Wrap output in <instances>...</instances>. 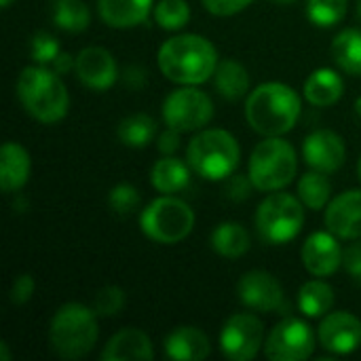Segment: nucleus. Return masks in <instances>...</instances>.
<instances>
[{"label":"nucleus","instance_id":"nucleus-1","mask_svg":"<svg viewBox=\"0 0 361 361\" xmlns=\"http://www.w3.org/2000/svg\"><path fill=\"white\" fill-rule=\"evenodd\" d=\"M159 70L178 85H201L218 68L216 47L199 34H180L165 40L157 55Z\"/></svg>","mask_w":361,"mask_h":361},{"label":"nucleus","instance_id":"nucleus-2","mask_svg":"<svg viewBox=\"0 0 361 361\" xmlns=\"http://www.w3.org/2000/svg\"><path fill=\"white\" fill-rule=\"evenodd\" d=\"M300 110V95L283 82L258 85L245 102V118L250 127L264 137H279L294 129Z\"/></svg>","mask_w":361,"mask_h":361},{"label":"nucleus","instance_id":"nucleus-3","mask_svg":"<svg viewBox=\"0 0 361 361\" xmlns=\"http://www.w3.org/2000/svg\"><path fill=\"white\" fill-rule=\"evenodd\" d=\"M17 97L25 112L40 123H57L68 114L70 95L59 74L44 66H27L17 78Z\"/></svg>","mask_w":361,"mask_h":361},{"label":"nucleus","instance_id":"nucleus-4","mask_svg":"<svg viewBox=\"0 0 361 361\" xmlns=\"http://www.w3.org/2000/svg\"><path fill=\"white\" fill-rule=\"evenodd\" d=\"M97 336V313L80 302L59 307L49 326V345L61 360L85 357L95 347Z\"/></svg>","mask_w":361,"mask_h":361},{"label":"nucleus","instance_id":"nucleus-5","mask_svg":"<svg viewBox=\"0 0 361 361\" xmlns=\"http://www.w3.org/2000/svg\"><path fill=\"white\" fill-rule=\"evenodd\" d=\"M239 157L241 150L237 140L224 129H203L186 148L188 167L209 182L231 178L239 165Z\"/></svg>","mask_w":361,"mask_h":361},{"label":"nucleus","instance_id":"nucleus-6","mask_svg":"<svg viewBox=\"0 0 361 361\" xmlns=\"http://www.w3.org/2000/svg\"><path fill=\"white\" fill-rule=\"evenodd\" d=\"M298 171V157L290 142L281 137H267L260 142L247 165V176L254 188L262 192H275L286 188Z\"/></svg>","mask_w":361,"mask_h":361},{"label":"nucleus","instance_id":"nucleus-7","mask_svg":"<svg viewBox=\"0 0 361 361\" xmlns=\"http://www.w3.org/2000/svg\"><path fill=\"white\" fill-rule=\"evenodd\" d=\"M140 226L148 239L161 245H173L186 239L195 228V212L182 199L165 195L154 199L140 218Z\"/></svg>","mask_w":361,"mask_h":361},{"label":"nucleus","instance_id":"nucleus-8","mask_svg":"<svg viewBox=\"0 0 361 361\" xmlns=\"http://www.w3.org/2000/svg\"><path fill=\"white\" fill-rule=\"evenodd\" d=\"M305 203L288 192L269 195L256 212V231L264 243L283 245L305 226Z\"/></svg>","mask_w":361,"mask_h":361},{"label":"nucleus","instance_id":"nucleus-9","mask_svg":"<svg viewBox=\"0 0 361 361\" xmlns=\"http://www.w3.org/2000/svg\"><path fill=\"white\" fill-rule=\"evenodd\" d=\"M214 116L212 97L197 89L195 85H184L182 89L171 91L163 102V121L167 127L178 129L180 133L203 129Z\"/></svg>","mask_w":361,"mask_h":361},{"label":"nucleus","instance_id":"nucleus-10","mask_svg":"<svg viewBox=\"0 0 361 361\" xmlns=\"http://www.w3.org/2000/svg\"><path fill=\"white\" fill-rule=\"evenodd\" d=\"M315 351V334L309 324L296 317L279 322L264 341V355L271 361H305Z\"/></svg>","mask_w":361,"mask_h":361},{"label":"nucleus","instance_id":"nucleus-11","mask_svg":"<svg viewBox=\"0 0 361 361\" xmlns=\"http://www.w3.org/2000/svg\"><path fill=\"white\" fill-rule=\"evenodd\" d=\"M222 353L233 361L254 360L264 347V326L252 313H237L226 319L220 332Z\"/></svg>","mask_w":361,"mask_h":361},{"label":"nucleus","instance_id":"nucleus-12","mask_svg":"<svg viewBox=\"0 0 361 361\" xmlns=\"http://www.w3.org/2000/svg\"><path fill=\"white\" fill-rule=\"evenodd\" d=\"M237 294L247 309L260 313H288L281 283L267 271H250L237 283Z\"/></svg>","mask_w":361,"mask_h":361},{"label":"nucleus","instance_id":"nucleus-13","mask_svg":"<svg viewBox=\"0 0 361 361\" xmlns=\"http://www.w3.org/2000/svg\"><path fill=\"white\" fill-rule=\"evenodd\" d=\"M317 338L322 347L334 355H347L360 349L361 345V322L345 311H336L324 317Z\"/></svg>","mask_w":361,"mask_h":361},{"label":"nucleus","instance_id":"nucleus-14","mask_svg":"<svg viewBox=\"0 0 361 361\" xmlns=\"http://www.w3.org/2000/svg\"><path fill=\"white\" fill-rule=\"evenodd\" d=\"M74 61L78 80L93 91H106L118 78L116 61L112 53L104 47H87L76 55Z\"/></svg>","mask_w":361,"mask_h":361},{"label":"nucleus","instance_id":"nucleus-15","mask_svg":"<svg viewBox=\"0 0 361 361\" xmlns=\"http://www.w3.org/2000/svg\"><path fill=\"white\" fill-rule=\"evenodd\" d=\"M302 154L313 169L332 173L343 167L347 159V148H345V140L338 133L330 129H317L307 135L302 144Z\"/></svg>","mask_w":361,"mask_h":361},{"label":"nucleus","instance_id":"nucleus-16","mask_svg":"<svg viewBox=\"0 0 361 361\" xmlns=\"http://www.w3.org/2000/svg\"><path fill=\"white\" fill-rule=\"evenodd\" d=\"M302 264L315 277H330L343 264V250L334 233H313L302 245Z\"/></svg>","mask_w":361,"mask_h":361},{"label":"nucleus","instance_id":"nucleus-17","mask_svg":"<svg viewBox=\"0 0 361 361\" xmlns=\"http://www.w3.org/2000/svg\"><path fill=\"white\" fill-rule=\"evenodd\" d=\"M326 226L341 239H361V190H347L330 201Z\"/></svg>","mask_w":361,"mask_h":361},{"label":"nucleus","instance_id":"nucleus-18","mask_svg":"<svg viewBox=\"0 0 361 361\" xmlns=\"http://www.w3.org/2000/svg\"><path fill=\"white\" fill-rule=\"evenodd\" d=\"M163 349L169 360L176 361H201L212 353L207 334L195 326H180L169 332Z\"/></svg>","mask_w":361,"mask_h":361},{"label":"nucleus","instance_id":"nucleus-19","mask_svg":"<svg viewBox=\"0 0 361 361\" xmlns=\"http://www.w3.org/2000/svg\"><path fill=\"white\" fill-rule=\"evenodd\" d=\"M154 349L146 332L137 328H125L116 332L104 347L102 360L104 361H131V360H152Z\"/></svg>","mask_w":361,"mask_h":361},{"label":"nucleus","instance_id":"nucleus-20","mask_svg":"<svg viewBox=\"0 0 361 361\" xmlns=\"http://www.w3.org/2000/svg\"><path fill=\"white\" fill-rule=\"evenodd\" d=\"M152 11V0H97V13L106 25L127 30L144 23Z\"/></svg>","mask_w":361,"mask_h":361},{"label":"nucleus","instance_id":"nucleus-21","mask_svg":"<svg viewBox=\"0 0 361 361\" xmlns=\"http://www.w3.org/2000/svg\"><path fill=\"white\" fill-rule=\"evenodd\" d=\"M30 154L17 142H6L0 150V186L4 192H15L30 178Z\"/></svg>","mask_w":361,"mask_h":361},{"label":"nucleus","instance_id":"nucleus-22","mask_svg":"<svg viewBox=\"0 0 361 361\" xmlns=\"http://www.w3.org/2000/svg\"><path fill=\"white\" fill-rule=\"evenodd\" d=\"M345 93V82L341 74L332 68H319L315 70L307 82H305V97L309 104L317 108H328L336 104Z\"/></svg>","mask_w":361,"mask_h":361},{"label":"nucleus","instance_id":"nucleus-23","mask_svg":"<svg viewBox=\"0 0 361 361\" xmlns=\"http://www.w3.org/2000/svg\"><path fill=\"white\" fill-rule=\"evenodd\" d=\"M188 182H190V169L173 154L159 159L150 171V184L163 195H176L184 190Z\"/></svg>","mask_w":361,"mask_h":361},{"label":"nucleus","instance_id":"nucleus-24","mask_svg":"<svg viewBox=\"0 0 361 361\" xmlns=\"http://www.w3.org/2000/svg\"><path fill=\"white\" fill-rule=\"evenodd\" d=\"M250 233L241 222H222L212 233V247L218 256L235 260L250 250Z\"/></svg>","mask_w":361,"mask_h":361},{"label":"nucleus","instance_id":"nucleus-25","mask_svg":"<svg viewBox=\"0 0 361 361\" xmlns=\"http://www.w3.org/2000/svg\"><path fill=\"white\" fill-rule=\"evenodd\" d=\"M214 85L222 97L235 102L250 91V74L243 63L235 59H222L214 72Z\"/></svg>","mask_w":361,"mask_h":361},{"label":"nucleus","instance_id":"nucleus-26","mask_svg":"<svg viewBox=\"0 0 361 361\" xmlns=\"http://www.w3.org/2000/svg\"><path fill=\"white\" fill-rule=\"evenodd\" d=\"M332 57L347 74L361 76V30H343L332 42Z\"/></svg>","mask_w":361,"mask_h":361},{"label":"nucleus","instance_id":"nucleus-27","mask_svg":"<svg viewBox=\"0 0 361 361\" xmlns=\"http://www.w3.org/2000/svg\"><path fill=\"white\" fill-rule=\"evenodd\" d=\"M332 307H334V290L326 281L313 279V281H307L298 290V309L307 317L328 315Z\"/></svg>","mask_w":361,"mask_h":361},{"label":"nucleus","instance_id":"nucleus-28","mask_svg":"<svg viewBox=\"0 0 361 361\" xmlns=\"http://www.w3.org/2000/svg\"><path fill=\"white\" fill-rule=\"evenodd\" d=\"M332 184L324 171H309L298 180V199L313 212L324 209L330 203Z\"/></svg>","mask_w":361,"mask_h":361},{"label":"nucleus","instance_id":"nucleus-29","mask_svg":"<svg viewBox=\"0 0 361 361\" xmlns=\"http://www.w3.org/2000/svg\"><path fill=\"white\" fill-rule=\"evenodd\" d=\"M53 23L66 32H82L91 23L89 6L82 0H55L53 2Z\"/></svg>","mask_w":361,"mask_h":361},{"label":"nucleus","instance_id":"nucleus-30","mask_svg":"<svg viewBox=\"0 0 361 361\" xmlns=\"http://www.w3.org/2000/svg\"><path fill=\"white\" fill-rule=\"evenodd\" d=\"M118 140L129 148H144L157 135V123L148 114H131L118 125Z\"/></svg>","mask_w":361,"mask_h":361},{"label":"nucleus","instance_id":"nucleus-31","mask_svg":"<svg viewBox=\"0 0 361 361\" xmlns=\"http://www.w3.org/2000/svg\"><path fill=\"white\" fill-rule=\"evenodd\" d=\"M349 0H307V15L317 27H332L347 15Z\"/></svg>","mask_w":361,"mask_h":361},{"label":"nucleus","instance_id":"nucleus-32","mask_svg":"<svg viewBox=\"0 0 361 361\" xmlns=\"http://www.w3.org/2000/svg\"><path fill=\"white\" fill-rule=\"evenodd\" d=\"M190 19V6L186 0H161L154 6V21L163 30H182Z\"/></svg>","mask_w":361,"mask_h":361},{"label":"nucleus","instance_id":"nucleus-33","mask_svg":"<svg viewBox=\"0 0 361 361\" xmlns=\"http://www.w3.org/2000/svg\"><path fill=\"white\" fill-rule=\"evenodd\" d=\"M140 201H142L140 190L135 186L127 184V182L116 184L108 195V205L118 216H129L131 212H135L140 207Z\"/></svg>","mask_w":361,"mask_h":361},{"label":"nucleus","instance_id":"nucleus-34","mask_svg":"<svg viewBox=\"0 0 361 361\" xmlns=\"http://www.w3.org/2000/svg\"><path fill=\"white\" fill-rule=\"evenodd\" d=\"M123 307H125V292L116 286L102 288L93 298V311L97 313V317H112L121 313Z\"/></svg>","mask_w":361,"mask_h":361},{"label":"nucleus","instance_id":"nucleus-35","mask_svg":"<svg viewBox=\"0 0 361 361\" xmlns=\"http://www.w3.org/2000/svg\"><path fill=\"white\" fill-rule=\"evenodd\" d=\"M59 42L55 36L47 34V32H38L32 36L30 40V55L38 66H51L55 61V57L59 55Z\"/></svg>","mask_w":361,"mask_h":361},{"label":"nucleus","instance_id":"nucleus-36","mask_svg":"<svg viewBox=\"0 0 361 361\" xmlns=\"http://www.w3.org/2000/svg\"><path fill=\"white\" fill-rule=\"evenodd\" d=\"M203 6L218 17H231L241 13L243 8H247L254 0H201Z\"/></svg>","mask_w":361,"mask_h":361},{"label":"nucleus","instance_id":"nucleus-37","mask_svg":"<svg viewBox=\"0 0 361 361\" xmlns=\"http://www.w3.org/2000/svg\"><path fill=\"white\" fill-rule=\"evenodd\" d=\"M34 290H36V281L32 275L23 273V275L15 277L13 286H11V302L13 305H25L32 298Z\"/></svg>","mask_w":361,"mask_h":361},{"label":"nucleus","instance_id":"nucleus-38","mask_svg":"<svg viewBox=\"0 0 361 361\" xmlns=\"http://www.w3.org/2000/svg\"><path fill=\"white\" fill-rule=\"evenodd\" d=\"M252 180H250V176L245 178V176H241V173H233L231 176V180H228V184H226V197L228 199H233V201H245L247 197H250V190H252Z\"/></svg>","mask_w":361,"mask_h":361},{"label":"nucleus","instance_id":"nucleus-39","mask_svg":"<svg viewBox=\"0 0 361 361\" xmlns=\"http://www.w3.org/2000/svg\"><path fill=\"white\" fill-rule=\"evenodd\" d=\"M343 267L347 269V273L351 277L361 279V241L351 243L345 252H343Z\"/></svg>","mask_w":361,"mask_h":361},{"label":"nucleus","instance_id":"nucleus-40","mask_svg":"<svg viewBox=\"0 0 361 361\" xmlns=\"http://www.w3.org/2000/svg\"><path fill=\"white\" fill-rule=\"evenodd\" d=\"M157 146H159V150H161L165 157H171V154L180 148V131H178V129L167 127V129L159 135Z\"/></svg>","mask_w":361,"mask_h":361},{"label":"nucleus","instance_id":"nucleus-41","mask_svg":"<svg viewBox=\"0 0 361 361\" xmlns=\"http://www.w3.org/2000/svg\"><path fill=\"white\" fill-rule=\"evenodd\" d=\"M76 61H72V55L70 53H59L57 57H55V61L51 63V68L57 72V74H68V70L74 66Z\"/></svg>","mask_w":361,"mask_h":361},{"label":"nucleus","instance_id":"nucleus-42","mask_svg":"<svg viewBox=\"0 0 361 361\" xmlns=\"http://www.w3.org/2000/svg\"><path fill=\"white\" fill-rule=\"evenodd\" d=\"M11 360V355H8V345L2 341L0 343V361H8Z\"/></svg>","mask_w":361,"mask_h":361},{"label":"nucleus","instance_id":"nucleus-43","mask_svg":"<svg viewBox=\"0 0 361 361\" xmlns=\"http://www.w3.org/2000/svg\"><path fill=\"white\" fill-rule=\"evenodd\" d=\"M277 4H294V2H298V0H275Z\"/></svg>","mask_w":361,"mask_h":361},{"label":"nucleus","instance_id":"nucleus-44","mask_svg":"<svg viewBox=\"0 0 361 361\" xmlns=\"http://www.w3.org/2000/svg\"><path fill=\"white\" fill-rule=\"evenodd\" d=\"M355 112H357V114L361 116V97L357 99V102H355Z\"/></svg>","mask_w":361,"mask_h":361},{"label":"nucleus","instance_id":"nucleus-45","mask_svg":"<svg viewBox=\"0 0 361 361\" xmlns=\"http://www.w3.org/2000/svg\"><path fill=\"white\" fill-rule=\"evenodd\" d=\"M11 2H13V0H0L2 8H8V6H11Z\"/></svg>","mask_w":361,"mask_h":361},{"label":"nucleus","instance_id":"nucleus-46","mask_svg":"<svg viewBox=\"0 0 361 361\" xmlns=\"http://www.w3.org/2000/svg\"><path fill=\"white\" fill-rule=\"evenodd\" d=\"M357 15H360V19H361V0L357 2Z\"/></svg>","mask_w":361,"mask_h":361},{"label":"nucleus","instance_id":"nucleus-47","mask_svg":"<svg viewBox=\"0 0 361 361\" xmlns=\"http://www.w3.org/2000/svg\"><path fill=\"white\" fill-rule=\"evenodd\" d=\"M357 171H360V180H361V157H360V165H357Z\"/></svg>","mask_w":361,"mask_h":361}]
</instances>
